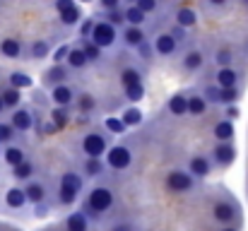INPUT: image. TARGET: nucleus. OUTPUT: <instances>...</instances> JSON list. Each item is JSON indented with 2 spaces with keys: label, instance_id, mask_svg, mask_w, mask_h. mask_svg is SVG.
<instances>
[{
  "label": "nucleus",
  "instance_id": "nucleus-2",
  "mask_svg": "<svg viewBox=\"0 0 248 231\" xmlns=\"http://www.w3.org/2000/svg\"><path fill=\"white\" fill-rule=\"evenodd\" d=\"M82 193V176L75 171H65L61 176V185H58V202L61 205H73Z\"/></svg>",
  "mask_w": 248,
  "mask_h": 231
},
{
  "label": "nucleus",
  "instance_id": "nucleus-18",
  "mask_svg": "<svg viewBox=\"0 0 248 231\" xmlns=\"http://www.w3.org/2000/svg\"><path fill=\"white\" fill-rule=\"evenodd\" d=\"M234 121H219L215 128H212V135H215V140L217 142H232V138H234Z\"/></svg>",
  "mask_w": 248,
  "mask_h": 231
},
{
  "label": "nucleus",
  "instance_id": "nucleus-24",
  "mask_svg": "<svg viewBox=\"0 0 248 231\" xmlns=\"http://www.w3.org/2000/svg\"><path fill=\"white\" fill-rule=\"evenodd\" d=\"M169 113L171 116H188V96L186 94H173L169 99Z\"/></svg>",
  "mask_w": 248,
  "mask_h": 231
},
{
  "label": "nucleus",
  "instance_id": "nucleus-16",
  "mask_svg": "<svg viewBox=\"0 0 248 231\" xmlns=\"http://www.w3.org/2000/svg\"><path fill=\"white\" fill-rule=\"evenodd\" d=\"M5 205H7L10 210H22V207L27 205L24 188H17V185L7 188V190H5Z\"/></svg>",
  "mask_w": 248,
  "mask_h": 231
},
{
  "label": "nucleus",
  "instance_id": "nucleus-1",
  "mask_svg": "<svg viewBox=\"0 0 248 231\" xmlns=\"http://www.w3.org/2000/svg\"><path fill=\"white\" fill-rule=\"evenodd\" d=\"M113 202H116V195H113V190L111 188H106V185H96V188H92L89 190V195H87V200H84V215L89 217H101L104 212H108L111 207H113Z\"/></svg>",
  "mask_w": 248,
  "mask_h": 231
},
{
  "label": "nucleus",
  "instance_id": "nucleus-4",
  "mask_svg": "<svg viewBox=\"0 0 248 231\" xmlns=\"http://www.w3.org/2000/svg\"><path fill=\"white\" fill-rule=\"evenodd\" d=\"M166 188L171 193H190L195 188V178L183 169H173L166 173Z\"/></svg>",
  "mask_w": 248,
  "mask_h": 231
},
{
  "label": "nucleus",
  "instance_id": "nucleus-32",
  "mask_svg": "<svg viewBox=\"0 0 248 231\" xmlns=\"http://www.w3.org/2000/svg\"><path fill=\"white\" fill-rule=\"evenodd\" d=\"M48 53H51L48 41H44V39H34V41H31V46H29V56H31L34 61H44V58H48Z\"/></svg>",
  "mask_w": 248,
  "mask_h": 231
},
{
  "label": "nucleus",
  "instance_id": "nucleus-26",
  "mask_svg": "<svg viewBox=\"0 0 248 231\" xmlns=\"http://www.w3.org/2000/svg\"><path fill=\"white\" fill-rule=\"evenodd\" d=\"M65 61H68V68H70V70H82V68L89 65V63H87V56H84V51L80 46H73Z\"/></svg>",
  "mask_w": 248,
  "mask_h": 231
},
{
  "label": "nucleus",
  "instance_id": "nucleus-12",
  "mask_svg": "<svg viewBox=\"0 0 248 231\" xmlns=\"http://www.w3.org/2000/svg\"><path fill=\"white\" fill-rule=\"evenodd\" d=\"M155 53H159V56H173L176 53V48H178V41L169 34V31H162V34H157V39H155Z\"/></svg>",
  "mask_w": 248,
  "mask_h": 231
},
{
  "label": "nucleus",
  "instance_id": "nucleus-41",
  "mask_svg": "<svg viewBox=\"0 0 248 231\" xmlns=\"http://www.w3.org/2000/svg\"><path fill=\"white\" fill-rule=\"evenodd\" d=\"M239 101V89L234 87V89H219V104H224V106H234Z\"/></svg>",
  "mask_w": 248,
  "mask_h": 231
},
{
  "label": "nucleus",
  "instance_id": "nucleus-40",
  "mask_svg": "<svg viewBox=\"0 0 248 231\" xmlns=\"http://www.w3.org/2000/svg\"><path fill=\"white\" fill-rule=\"evenodd\" d=\"M232 61H234V53H232V48H227V46H222V48L215 53V63H217L219 68H232Z\"/></svg>",
  "mask_w": 248,
  "mask_h": 231
},
{
  "label": "nucleus",
  "instance_id": "nucleus-57",
  "mask_svg": "<svg viewBox=\"0 0 248 231\" xmlns=\"http://www.w3.org/2000/svg\"><path fill=\"white\" fill-rule=\"evenodd\" d=\"M222 231H239V229H236V227H224Z\"/></svg>",
  "mask_w": 248,
  "mask_h": 231
},
{
  "label": "nucleus",
  "instance_id": "nucleus-36",
  "mask_svg": "<svg viewBox=\"0 0 248 231\" xmlns=\"http://www.w3.org/2000/svg\"><path fill=\"white\" fill-rule=\"evenodd\" d=\"M104 169H106V164H104L101 159H84V164H82L84 176H89V178L101 176V173H104Z\"/></svg>",
  "mask_w": 248,
  "mask_h": 231
},
{
  "label": "nucleus",
  "instance_id": "nucleus-52",
  "mask_svg": "<svg viewBox=\"0 0 248 231\" xmlns=\"http://www.w3.org/2000/svg\"><path fill=\"white\" fill-rule=\"evenodd\" d=\"M108 231H135V229H133L130 222H118V224H113Z\"/></svg>",
  "mask_w": 248,
  "mask_h": 231
},
{
  "label": "nucleus",
  "instance_id": "nucleus-31",
  "mask_svg": "<svg viewBox=\"0 0 248 231\" xmlns=\"http://www.w3.org/2000/svg\"><path fill=\"white\" fill-rule=\"evenodd\" d=\"M121 84H123V89L125 87H135V84H142V73L138 70V68H123L121 70Z\"/></svg>",
  "mask_w": 248,
  "mask_h": 231
},
{
  "label": "nucleus",
  "instance_id": "nucleus-11",
  "mask_svg": "<svg viewBox=\"0 0 248 231\" xmlns=\"http://www.w3.org/2000/svg\"><path fill=\"white\" fill-rule=\"evenodd\" d=\"M24 195H27V202H31L34 207L36 205H41V202H46V198H48V193H46V185L41 183V181H27V185H24Z\"/></svg>",
  "mask_w": 248,
  "mask_h": 231
},
{
  "label": "nucleus",
  "instance_id": "nucleus-55",
  "mask_svg": "<svg viewBox=\"0 0 248 231\" xmlns=\"http://www.w3.org/2000/svg\"><path fill=\"white\" fill-rule=\"evenodd\" d=\"M207 2H210L212 7H224V5H227L229 0H207Z\"/></svg>",
  "mask_w": 248,
  "mask_h": 231
},
{
  "label": "nucleus",
  "instance_id": "nucleus-23",
  "mask_svg": "<svg viewBox=\"0 0 248 231\" xmlns=\"http://www.w3.org/2000/svg\"><path fill=\"white\" fill-rule=\"evenodd\" d=\"M2 159H5V164H7L10 169H15V166H19L22 161H27V154H24V150H22V147H17V145H10V147H5Z\"/></svg>",
  "mask_w": 248,
  "mask_h": 231
},
{
  "label": "nucleus",
  "instance_id": "nucleus-15",
  "mask_svg": "<svg viewBox=\"0 0 248 231\" xmlns=\"http://www.w3.org/2000/svg\"><path fill=\"white\" fill-rule=\"evenodd\" d=\"M0 53H2L5 58H10V61H17V58L22 56V41H19L17 36H5V39L0 41Z\"/></svg>",
  "mask_w": 248,
  "mask_h": 231
},
{
  "label": "nucleus",
  "instance_id": "nucleus-13",
  "mask_svg": "<svg viewBox=\"0 0 248 231\" xmlns=\"http://www.w3.org/2000/svg\"><path fill=\"white\" fill-rule=\"evenodd\" d=\"M75 89L70 87V84H58V87H53L51 89V101L56 104V106H70L73 101H75Z\"/></svg>",
  "mask_w": 248,
  "mask_h": 231
},
{
  "label": "nucleus",
  "instance_id": "nucleus-3",
  "mask_svg": "<svg viewBox=\"0 0 248 231\" xmlns=\"http://www.w3.org/2000/svg\"><path fill=\"white\" fill-rule=\"evenodd\" d=\"M89 41H92L96 48H101V51H104V48H113L116 41H118V31H116V27L108 24V22H94V29H92Z\"/></svg>",
  "mask_w": 248,
  "mask_h": 231
},
{
  "label": "nucleus",
  "instance_id": "nucleus-53",
  "mask_svg": "<svg viewBox=\"0 0 248 231\" xmlns=\"http://www.w3.org/2000/svg\"><path fill=\"white\" fill-rule=\"evenodd\" d=\"M169 34H171V36H173V39H176V41H181V39H183V36H186V29H181V27H173V29H171V31H169Z\"/></svg>",
  "mask_w": 248,
  "mask_h": 231
},
{
  "label": "nucleus",
  "instance_id": "nucleus-49",
  "mask_svg": "<svg viewBox=\"0 0 248 231\" xmlns=\"http://www.w3.org/2000/svg\"><path fill=\"white\" fill-rule=\"evenodd\" d=\"M73 7H78L75 0H56V10H58V15H63V12H68V10H73Z\"/></svg>",
  "mask_w": 248,
  "mask_h": 231
},
{
  "label": "nucleus",
  "instance_id": "nucleus-8",
  "mask_svg": "<svg viewBox=\"0 0 248 231\" xmlns=\"http://www.w3.org/2000/svg\"><path fill=\"white\" fill-rule=\"evenodd\" d=\"M10 125L15 128V133H29L34 128V113L29 108H15L10 116Z\"/></svg>",
  "mask_w": 248,
  "mask_h": 231
},
{
  "label": "nucleus",
  "instance_id": "nucleus-20",
  "mask_svg": "<svg viewBox=\"0 0 248 231\" xmlns=\"http://www.w3.org/2000/svg\"><path fill=\"white\" fill-rule=\"evenodd\" d=\"M123 22H125L128 27H142V24L147 22V15H145L142 10H138L135 5H128V7L123 10Z\"/></svg>",
  "mask_w": 248,
  "mask_h": 231
},
{
  "label": "nucleus",
  "instance_id": "nucleus-39",
  "mask_svg": "<svg viewBox=\"0 0 248 231\" xmlns=\"http://www.w3.org/2000/svg\"><path fill=\"white\" fill-rule=\"evenodd\" d=\"M80 22H82L80 7H73V10H68V12L61 15V24H65V27H75V24H80Z\"/></svg>",
  "mask_w": 248,
  "mask_h": 231
},
{
  "label": "nucleus",
  "instance_id": "nucleus-35",
  "mask_svg": "<svg viewBox=\"0 0 248 231\" xmlns=\"http://www.w3.org/2000/svg\"><path fill=\"white\" fill-rule=\"evenodd\" d=\"M51 123H53L56 128L68 125V123H70V106H56V108L51 111Z\"/></svg>",
  "mask_w": 248,
  "mask_h": 231
},
{
  "label": "nucleus",
  "instance_id": "nucleus-5",
  "mask_svg": "<svg viewBox=\"0 0 248 231\" xmlns=\"http://www.w3.org/2000/svg\"><path fill=\"white\" fill-rule=\"evenodd\" d=\"M82 152L87 154V159H101L108 152V142L101 133H87L82 138Z\"/></svg>",
  "mask_w": 248,
  "mask_h": 231
},
{
  "label": "nucleus",
  "instance_id": "nucleus-37",
  "mask_svg": "<svg viewBox=\"0 0 248 231\" xmlns=\"http://www.w3.org/2000/svg\"><path fill=\"white\" fill-rule=\"evenodd\" d=\"M104 128H106V130H108L111 135H123V133L128 130V128L123 125V121H121L118 116H108V118L104 121Z\"/></svg>",
  "mask_w": 248,
  "mask_h": 231
},
{
  "label": "nucleus",
  "instance_id": "nucleus-7",
  "mask_svg": "<svg viewBox=\"0 0 248 231\" xmlns=\"http://www.w3.org/2000/svg\"><path fill=\"white\" fill-rule=\"evenodd\" d=\"M212 217H215V222L232 227V222H236V217H239V207L232 200H217L212 205Z\"/></svg>",
  "mask_w": 248,
  "mask_h": 231
},
{
  "label": "nucleus",
  "instance_id": "nucleus-47",
  "mask_svg": "<svg viewBox=\"0 0 248 231\" xmlns=\"http://www.w3.org/2000/svg\"><path fill=\"white\" fill-rule=\"evenodd\" d=\"M138 53H140V58H142V61H147V63H150V61H152L155 48L150 46V41H145V44H140V46H138Z\"/></svg>",
  "mask_w": 248,
  "mask_h": 231
},
{
  "label": "nucleus",
  "instance_id": "nucleus-27",
  "mask_svg": "<svg viewBox=\"0 0 248 231\" xmlns=\"http://www.w3.org/2000/svg\"><path fill=\"white\" fill-rule=\"evenodd\" d=\"M34 84V79L27 75V73H22V70H15V73H10V77H7V87H12V89H29Z\"/></svg>",
  "mask_w": 248,
  "mask_h": 231
},
{
  "label": "nucleus",
  "instance_id": "nucleus-38",
  "mask_svg": "<svg viewBox=\"0 0 248 231\" xmlns=\"http://www.w3.org/2000/svg\"><path fill=\"white\" fill-rule=\"evenodd\" d=\"M84 51V56H87V63H99L101 61V48H96L89 39L87 41H82V46H80Z\"/></svg>",
  "mask_w": 248,
  "mask_h": 231
},
{
  "label": "nucleus",
  "instance_id": "nucleus-19",
  "mask_svg": "<svg viewBox=\"0 0 248 231\" xmlns=\"http://www.w3.org/2000/svg\"><path fill=\"white\" fill-rule=\"evenodd\" d=\"M215 79H217V87H219V89H234L236 82H239V75H236V70H232V68H219Z\"/></svg>",
  "mask_w": 248,
  "mask_h": 231
},
{
  "label": "nucleus",
  "instance_id": "nucleus-22",
  "mask_svg": "<svg viewBox=\"0 0 248 231\" xmlns=\"http://www.w3.org/2000/svg\"><path fill=\"white\" fill-rule=\"evenodd\" d=\"M68 73H70V68L68 65H53L51 70H46V84H53V87H58V84H65V79H68Z\"/></svg>",
  "mask_w": 248,
  "mask_h": 231
},
{
  "label": "nucleus",
  "instance_id": "nucleus-56",
  "mask_svg": "<svg viewBox=\"0 0 248 231\" xmlns=\"http://www.w3.org/2000/svg\"><path fill=\"white\" fill-rule=\"evenodd\" d=\"M5 113V104H2V99H0V116Z\"/></svg>",
  "mask_w": 248,
  "mask_h": 231
},
{
  "label": "nucleus",
  "instance_id": "nucleus-25",
  "mask_svg": "<svg viewBox=\"0 0 248 231\" xmlns=\"http://www.w3.org/2000/svg\"><path fill=\"white\" fill-rule=\"evenodd\" d=\"M65 231H89V219L84 212H73L65 219Z\"/></svg>",
  "mask_w": 248,
  "mask_h": 231
},
{
  "label": "nucleus",
  "instance_id": "nucleus-17",
  "mask_svg": "<svg viewBox=\"0 0 248 231\" xmlns=\"http://www.w3.org/2000/svg\"><path fill=\"white\" fill-rule=\"evenodd\" d=\"M202 63H205V56H202V51L193 48V51H188V53L183 56V61H181V68H183V70H188V73H195V70H200V68H202Z\"/></svg>",
  "mask_w": 248,
  "mask_h": 231
},
{
  "label": "nucleus",
  "instance_id": "nucleus-62",
  "mask_svg": "<svg viewBox=\"0 0 248 231\" xmlns=\"http://www.w3.org/2000/svg\"><path fill=\"white\" fill-rule=\"evenodd\" d=\"M15 231H17V229H15Z\"/></svg>",
  "mask_w": 248,
  "mask_h": 231
},
{
  "label": "nucleus",
  "instance_id": "nucleus-44",
  "mask_svg": "<svg viewBox=\"0 0 248 231\" xmlns=\"http://www.w3.org/2000/svg\"><path fill=\"white\" fill-rule=\"evenodd\" d=\"M135 7L142 10L145 15H150V12H155L159 7V0H135Z\"/></svg>",
  "mask_w": 248,
  "mask_h": 231
},
{
  "label": "nucleus",
  "instance_id": "nucleus-6",
  "mask_svg": "<svg viewBox=\"0 0 248 231\" xmlns=\"http://www.w3.org/2000/svg\"><path fill=\"white\" fill-rule=\"evenodd\" d=\"M104 156H106V161H104V164H106L108 169H113V171H125V169L133 164V152H130L128 147H123V145L111 147Z\"/></svg>",
  "mask_w": 248,
  "mask_h": 231
},
{
  "label": "nucleus",
  "instance_id": "nucleus-54",
  "mask_svg": "<svg viewBox=\"0 0 248 231\" xmlns=\"http://www.w3.org/2000/svg\"><path fill=\"white\" fill-rule=\"evenodd\" d=\"M239 118V108L236 106H227V121H236Z\"/></svg>",
  "mask_w": 248,
  "mask_h": 231
},
{
  "label": "nucleus",
  "instance_id": "nucleus-61",
  "mask_svg": "<svg viewBox=\"0 0 248 231\" xmlns=\"http://www.w3.org/2000/svg\"><path fill=\"white\" fill-rule=\"evenodd\" d=\"M244 2H248V0H244Z\"/></svg>",
  "mask_w": 248,
  "mask_h": 231
},
{
  "label": "nucleus",
  "instance_id": "nucleus-29",
  "mask_svg": "<svg viewBox=\"0 0 248 231\" xmlns=\"http://www.w3.org/2000/svg\"><path fill=\"white\" fill-rule=\"evenodd\" d=\"M34 173H36V166H34V161H29V159L12 169V178H15V181H31Z\"/></svg>",
  "mask_w": 248,
  "mask_h": 231
},
{
  "label": "nucleus",
  "instance_id": "nucleus-46",
  "mask_svg": "<svg viewBox=\"0 0 248 231\" xmlns=\"http://www.w3.org/2000/svg\"><path fill=\"white\" fill-rule=\"evenodd\" d=\"M202 96H205L207 104H219V87H217V84H215V87H207Z\"/></svg>",
  "mask_w": 248,
  "mask_h": 231
},
{
  "label": "nucleus",
  "instance_id": "nucleus-43",
  "mask_svg": "<svg viewBox=\"0 0 248 231\" xmlns=\"http://www.w3.org/2000/svg\"><path fill=\"white\" fill-rule=\"evenodd\" d=\"M125 96H128V101H140V99L145 96V87H142V84L125 87Z\"/></svg>",
  "mask_w": 248,
  "mask_h": 231
},
{
  "label": "nucleus",
  "instance_id": "nucleus-45",
  "mask_svg": "<svg viewBox=\"0 0 248 231\" xmlns=\"http://www.w3.org/2000/svg\"><path fill=\"white\" fill-rule=\"evenodd\" d=\"M12 138H15V128L10 123H0V145L2 142H12Z\"/></svg>",
  "mask_w": 248,
  "mask_h": 231
},
{
  "label": "nucleus",
  "instance_id": "nucleus-59",
  "mask_svg": "<svg viewBox=\"0 0 248 231\" xmlns=\"http://www.w3.org/2000/svg\"><path fill=\"white\" fill-rule=\"evenodd\" d=\"M78 2H92V0H78Z\"/></svg>",
  "mask_w": 248,
  "mask_h": 231
},
{
  "label": "nucleus",
  "instance_id": "nucleus-10",
  "mask_svg": "<svg viewBox=\"0 0 248 231\" xmlns=\"http://www.w3.org/2000/svg\"><path fill=\"white\" fill-rule=\"evenodd\" d=\"M188 173H190L193 178H207V176L212 173V161H210L207 156H202V154H195V156H190V161H188Z\"/></svg>",
  "mask_w": 248,
  "mask_h": 231
},
{
  "label": "nucleus",
  "instance_id": "nucleus-34",
  "mask_svg": "<svg viewBox=\"0 0 248 231\" xmlns=\"http://www.w3.org/2000/svg\"><path fill=\"white\" fill-rule=\"evenodd\" d=\"M75 101H78V108L82 111V113H92V111H96V96L94 94H89V92H82V94H78L75 96Z\"/></svg>",
  "mask_w": 248,
  "mask_h": 231
},
{
  "label": "nucleus",
  "instance_id": "nucleus-58",
  "mask_svg": "<svg viewBox=\"0 0 248 231\" xmlns=\"http://www.w3.org/2000/svg\"><path fill=\"white\" fill-rule=\"evenodd\" d=\"M125 2H128V5H135V0H125Z\"/></svg>",
  "mask_w": 248,
  "mask_h": 231
},
{
  "label": "nucleus",
  "instance_id": "nucleus-14",
  "mask_svg": "<svg viewBox=\"0 0 248 231\" xmlns=\"http://www.w3.org/2000/svg\"><path fill=\"white\" fill-rule=\"evenodd\" d=\"M121 39H123V44H125L128 48H138L140 44H145V41H147V36H145L142 27H125V29H123V34H121Z\"/></svg>",
  "mask_w": 248,
  "mask_h": 231
},
{
  "label": "nucleus",
  "instance_id": "nucleus-28",
  "mask_svg": "<svg viewBox=\"0 0 248 231\" xmlns=\"http://www.w3.org/2000/svg\"><path fill=\"white\" fill-rule=\"evenodd\" d=\"M0 99H2V104H5V108H19V104H22V92L19 89H12V87H5L2 92H0Z\"/></svg>",
  "mask_w": 248,
  "mask_h": 231
},
{
  "label": "nucleus",
  "instance_id": "nucleus-50",
  "mask_svg": "<svg viewBox=\"0 0 248 231\" xmlns=\"http://www.w3.org/2000/svg\"><path fill=\"white\" fill-rule=\"evenodd\" d=\"M99 5H101V10L113 12V10H118V7H121V0H99Z\"/></svg>",
  "mask_w": 248,
  "mask_h": 231
},
{
  "label": "nucleus",
  "instance_id": "nucleus-30",
  "mask_svg": "<svg viewBox=\"0 0 248 231\" xmlns=\"http://www.w3.org/2000/svg\"><path fill=\"white\" fill-rule=\"evenodd\" d=\"M207 111V101L202 94H188V116H202Z\"/></svg>",
  "mask_w": 248,
  "mask_h": 231
},
{
  "label": "nucleus",
  "instance_id": "nucleus-21",
  "mask_svg": "<svg viewBox=\"0 0 248 231\" xmlns=\"http://www.w3.org/2000/svg\"><path fill=\"white\" fill-rule=\"evenodd\" d=\"M195 22H198V15H195L193 7H178L176 10V27L190 29V27H195Z\"/></svg>",
  "mask_w": 248,
  "mask_h": 231
},
{
  "label": "nucleus",
  "instance_id": "nucleus-33",
  "mask_svg": "<svg viewBox=\"0 0 248 231\" xmlns=\"http://www.w3.org/2000/svg\"><path fill=\"white\" fill-rule=\"evenodd\" d=\"M118 118L123 121V125H125V128H135V125H140V123H142V111H140V108H135V106H128Z\"/></svg>",
  "mask_w": 248,
  "mask_h": 231
},
{
  "label": "nucleus",
  "instance_id": "nucleus-42",
  "mask_svg": "<svg viewBox=\"0 0 248 231\" xmlns=\"http://www.w3.org/2000/svg\"><path fill=\"white\" fill-rule=\"evenodd\" d=\"M70 48H73V46H68V44H63V46H58V48L53 51V65H63V61L68 58V53H70Z\"/></svg>",
  "mask_w": 248,
  "mask_h": 231
},
{
  "label": "nucleus",
  "instance_id": "nucleus-51",
  "mask_svg": "<svg viewBox=\"0 0 248 231\" xmlns=\"http://www.w3.org/2000/svg\"><path fill=\"white\" fill-rule=\"evenodd\" d=\"M108 24H113V27H118V24H123V12H118V10H113V12H108V19H106Z\"/></svg>",
  "mask_w": 248,
  "mask_h": 231
},
{
  "label": "nucleus",
  "instance_id": "nucleus-48",
  "mask_svg": "<svg viewBox=\"0 0 248 231\" xmlns=\"http://www.w3.org/2000/svg\"><path fill=\"white\" fill-rule=\"evenodd\" d=\"M92 29H94V19H82V24H80V36H82V41H87V39L92 36Z\"/></svg>",
  "mask_w": 248,
  "mask_h": 231
},
{
  "label": "nucleus",
  "instance_id": "nucleus-60",
  "mask_svg": "<svg viewBox=\"0 0 248 231\" xmlns=\"http://www.w3.org/2000/svg\"><path fill=\"white\" fill-rule=\"evenodd\" d=\"M0 156H2V147H0Z\"/></svg>",
  "mask_w": 248,
  "mask_h": 231
},
{
  "label": "nucleus",
  "instance_id": "nucleus-9",
  "mask_svg": "<svg viewBox=\"0 0 248 231\" xmlns=\"http://www.w3.org/2000/svg\"><path fill=\"white\" fill-rule=\"evenodd\" d=\"M212 159H215V164H217V166H222V169L232 166V164H234V159H236V150H234V145H232V142H217V145H215V150H212Z\"/></svg>",
  "mask_w": 248,
  "mask_h": 231
}]
</instances>
